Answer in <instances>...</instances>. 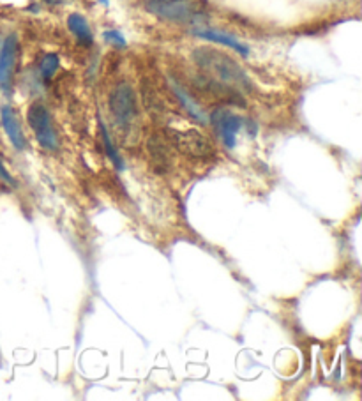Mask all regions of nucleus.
I'll return each instance as SVG.
<instances>
[{
  "instance_id": "obj_2",
  "label": "nucleus",
  "mask_w": 362,
  "mask_h": 401,
  "mask_svg": "<svg viewBox=\"0 0 362 401\" xmlns=\"http://www.w3.org/2000/svg\"><path fill=\"white\" fill-rule=\"evenodd\" d=\"M145 9L151 14L175 24H191L202 18L193 0H147Z\"/></svg>"
},
{
  "instance_id": "obj_5",
  "label": "nucleus",
  "mask_w": 362,
  "mask_h": 401,
  "mask_svg": "<svg viewBox=\"0 0 362 401\" xmlns=\"http://www.w3.org/2000/svg\"><path fill=\"white\" fill-rule=\"evenodd\" d=\"M211 123L214 124V127L218 130V133L221 135L223 143H225L228 149L235 147V138L237 133L243 127V119L239 115L232 112H226V110H215L211 115Z\"/></svg>"
},
{
  "instance_id": "obj_13",
  "label": "nucleus",
  "mask_w": 362,
  "mask_h": 401,
  "mask_svg": "<svg viewBox=\"0 0 362 401\" xmlns=\"http://www.w3.org/2000/svg\"><path fill=\"white\" fill-rule=\"evenodd\" d=\"M58 66H60V61H58V55L57 53H48L43 57L41 61V66H39V73H41L43 78L48 82V80H52L55 76V73H57Z\"/></svg>"
},
{
  "instance_id": "obj_1",
  "label": "nucleus",
  "mask_w": 362,
  "mask_h": 401,
  "mask_svg": "<svg viewBox=\"0 0 362 401\" xmlns=\"http://www.w3.org/2000/svg\"><path fill=\"white\" fill-rule=\"evenodd\" d=\"M193 58H195V62L200 68L211 73L219 82L228 83V85L233 87L250 89V78H247L246 71L233 58H230L228 55L219 53V51L211 50V48H198L193 53Z\"/></svg>"
},
{
  "instance_id": "obj_17",
  "label": "nucleus",
  "mask_w": 362,
  "mask_h": 401,
  "mask_svg": "<svg viewBox=\"0 0 362 401\" xmlns=\"http://www.w3.org/2000/svg\"><path fill=\"white\" fill-rule=\"evenodd\" d=\"M97 2H101V4H103V6H108L110 0H97Z\"/></svg>"
},
{
  "instance_id": "obj_7",
  "label": "nucleus",
  "mask_w": 362,
  "mask_h": 401,
  "mask_svg": "<svg viewBox=\"0 0 362 401\" xmlns=\"http://www.w3.org/2000/svg\"><path fill=\"white\" fill-rule=\"evenodd\" d=\"M177 147L191 157H207L212 154V145L202 133L196 130H188L177 133Z\"/></svg>"
},
{
  "instance_id": "obj_10",
  "label": "nucleus",
  "mask_w": 362,
  "mask_h": 401,
  "mask_svg": "<svg viewBox=\"0 0 362 401\" xmlns=\"http://www.w3.org/2000/svg\"><path fill=\"white\" fill-rule=\"evenodd\" d=\"M68 27H69V31L73 32V36H75L76 41H78L80 45L90 46L94 43V36H92V31H90V27H89V21H87L82 14H78V13L69 14Z\"/></svg>"
},
{
  "instance_id": "obj_6",
  "label": "nucleus",
  "mask_w": 362,
  "mask_h": 401,
  "mask_svg": "<svg viewBox=\"0 0 362 401\" xmlns=\"http://www.w3.org/2000/svg\"><path fill=\"white\" fill-rule=\"evenodd\" d=\"M16 53L18 38L14 34L7 36L2 48H0V87H2L4 92L11 90L14 64H16Z\"/></svg>"
},
{
  "instance_id": "obj_4",
  "label": "nucleus",
  "mask_w": 362,
  "mask_h": 401,
  "mask_svg": "<svg viewBox=\"0 0 362 401\" xmlns=\"http://www.w3.org/2000/svg\"><path fill=\"white\" fill-rule=\"evenodd\" d=\"M27 123L28 126H31V130L34 131L36 138H38V142L41 143V147H45V149L48 150H57L58 140L57 135H55L50 113L45 105H41V103H34L27 112Z\"/></svg>"
},
{
  "instance_id": "obj_9",
  "label": "nucleus",
  "mask_w": 362,
  "mask_h": 401,
  "mask_svg": "<svg viewBox=\"0 0 362 401\" xmlns=\"http://www.w3.org/2000/svg\"><path fill=\"white\" fill-rule=\"evenodd\" d=\"M0 119H2L4 130H6V133L9 136L14 149L23 150L27 143H25L23 131H21V126L20 123H18V117L16 113H14V110L11 108V106H2V110H0Z\"/></svg>"
},
{
  "instance_id": "obj_12",
  "label": "nucleus",
  "mask_w": 362,
  "mask_h": 401,
  "mask_svg": "<svg viewBox=\"0 0 362 401\" xmlns=\"http://www.w3.org/2000/svg\"><path fill=\"white\" fill-rule=\"evenodd\" d=\"M100 131H101V138H103V143H105L106 154H108L110 160L113 161V165H115V167H117V170H122V168H124V161H122V157L119 156V152H117L115 147H113L112 138H110L108 131H106V126L103 124V120H100Z\"/></svg>"
},
{
  "instance_id": "obj_3",
  "label": "nucleus",
  "mask_w": 362,
  "mask_h": 401,
  "mask_svg": "<svg viewBox=\"0 0 362 401\" xmlns=\"http://www.w3.org/2000/svg\"><path fill=\"white\" fill-rule=\"evenodd\" d=\"M108 105L110 112L119 126H129L137 117V94L129 83H119L110 94Z\"/></svg>"
},
{
  "instance_id": "obj_14",
  "label": "nucleus",
  "mask_w": 362,
  "mask_h": 401,
  "mask_svg": "<svg viewBox=\"0 0 362 401\" xmlns=\"http://www.w3.org/2000/svg\"><path fill=\"white\" fill-rule=\"evenodd\" d=\"M103 38L106 43H110V45H113L117 48L126 46V38H124L119 31H106L103 34Z\"/></svg>"
},
{
  "instance_id": "obj_8",
  "label": "nucleus",
  "mask_w": 362,
  "mask_h": 401,
  "mask_svg": "<svg viewBox=\"0 0 362 401\" xmlns=\"http://www.w3.org/2000/svg\"><path fill=\"white\" fill-rule=\"evenodd\" d=\"M193 34L200 39H206V41L218 43V45L232 48V50H235L237 53L243 55V57H247V55H250V48L243 45V43H240L237 38H233V36L226 34V32L215 31V28H196V31H193Z\"/></svg>"
},
{
  "instance_id": "obj_15",
  "label": "nucleus",
  "mask_w": 362,
  "mask_h": 401,
  "mask_svg": "<svg viewBox=\"0 0 362 401\" xmlns=\"http://www.w3.org/2000/svg\"><path fill=\"white\" fill-rule=\"evenodd\" d=\"M0 179H2L6 184H11V186H14V180H13V177H11L9 172H7V168L4 167L2 160H0Z\"/></svg>"
},
{
  "instance_id": "obj_11",
  "label": "nucleus",
  "mask_w": 362,
  "mask_h": 401,
  "mask_svg": "<svg viewBox=\"0 0 362 401\" xmlns=\"http://www.w3.org/2000/svg\"><path fill=\"white\" fill-rule=\"evenodd\" d=\"M171 89H174L175 95H177L179 101H181V105L184 106L186 110H188V113H189V115L193 117V119L200 120V123H206V120H207V115H206V113H203V110L200 108V106L196 105V103L193 101L191 98H189L188 92H186L184 89H182V87L179 85L177 82H171Z\"/></svg>"
},
{
  "instance_id": "obj_16",
  "label": "nucleus",
  "mask_w": 362,
  "mask_h": 401,
  "mask_svg": "<svg viewBox=\"0 0 362 401\" xmlns=\"http://www.w3.org/2000/svg\"><path fill=\"white\" fill-rule=\"evenodd\" d=\"M45 2L53 4V6H55V4H65V2H68V0H45Z\"/></svg>"
}]
</instances>
